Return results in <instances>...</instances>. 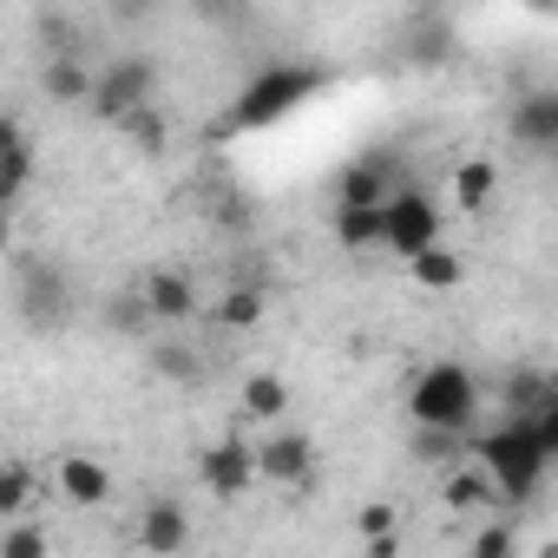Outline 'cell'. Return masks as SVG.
Listing matches in <instances>:
<instances>
[{"label":"cell","instance_id":"6da1fadb","mask_svg":"<svg viewBox=\"0 0 558 558\" xmlns=\"http://www.w3.org/2000/svg\"><path fill=\"white\" fill-rule=\"evenodd\" d=\"M466 453L493 473V493H499L493 512H506V506H532V499L545 493V480H551V447L538 440V427H532L525 414H506L499 427L466 434Z\"/></svg>","mask_w":558,"mask_h":558},{"label":"cell","instance_id":"7a4b0ae2","mask_svg":"<svg viewBox=\"0 0 558 558\" xmlns=\"http://www.w3.org/2000/svg\"><path fill=\"white\" fill-rule=\"evenodd\" d=\"M480 408H486V388H480V375L466 362H434L408 388V421H421V427H460V434H473Z\"/></svg>","mask_w":558,"mask_h":558},{"label":"cell","instance_id":"3957f363","mask_svg":"<svg viewBox=\"0 0 558 558\" xmlns=\"http://www.w3.org/2000/svg\"><path fill=\"white\" fill-rule=\"evenodd\" d=\"M316 93H323V66H296V60L263 66L256 80H243V93H236V106H230V125H236V132H263V125H276V119L303 112Z\"/></svg>","mask_w":558,"mask_h":558},{"label":"cell","instance_id":"277c9868","mask_svg":"<svg viewBox=\"0 0 558 558\" xmlns=\"http://www.w3.org/2000/svg\"><path fill=\"white\" fill-rule=\"evenodd\" d=\"M14 310H21V323H27L34 336L66 329V323H73V310H80L73 276H66L53 256H21V269H14Z\"/></svg>","mask_w":558,"mask_h":558},{"label":"cell","instance_id":"5b68a950","mask_svg":"<svg viewBox=\"0 0 558 558\" xmlns=\"http://www.w3.org/2000/svg\"><path fill=\"white\" fill-rule=\"evenodd\" d=\"M440 223H447V217H440V204H434L414 178H401V184L381 197V250H388V256H401V263H408L414 250L440 243Z\"/></svg>","mask_w":558,"mask_h":558},{"label":"cell","instance_id":"8992f818","mask_svg":"<svg viewBox=\"0 0 558 558\" xmlns=\"http://www.w3.org/2000/svg\"><path fill=\"white\" fill-rule=\"evenodd\" d=\"M158 99V66L145 60V53H119V60H106V66H93V112L106 119V125H119L132 106H151Z\"/></svg>","mask_w":558,"mask_h":558},{"label":"cell","instance_id":"52a82bcc","mask_svg":"<svg viewBox=\"0 0 558 558\" xmlns=\"http://www.w3.org/2000/svg\"><path fill=\"white\" fill-rule=\"evenodd\" d=\"M197 480H204L210 499H243V493L256 486V447H250L243 434L210 440V447L197 453Z\"/></svg>","mask_w":558,"mask_h":558},{"label":"cell","instance_id":"ba28073f","mask_svg":"<svg viewBox=\"0 0 558 558\" xmlns=\"http://www.w3.org/2000/svg\"><path fill=\"white\" fill-rule=\"evenodd\" d=\"M506 132H512V145H519L525 158H551V151H558V93H551V86H532V93L512 106Z\"/></svg>","mask_w":558,"mask_h":558},{"label":"cell","instance_id":"9c48e42d","mask_svg":"<svg viewBox=\"0 0 558 558\" xmlns=\"http://www.w3.org/2000/svg\"><path fill=\"white\" fill-rule=\"evenodd\" d=\"M310 473H316V440H310V434L276 427V434L256 447V480H269V486H303Z\"/></svg>","mask_w":558,"mask_h":558},{"label":"cell","instance_id":"30bf717a","mask_svg":"<svg viewBox=\"0 0 558 558\" xmlns=\"http://www.w3.org/2000/svg\"><path fill=\"white\" fill-rule=\"evenodd\" d=\"M395 184H401L395 151H368V158H355V165L336 171V204H381Z\"/></svg>","mask_w":558,"mask_h":558},{"label":"cell","instance_id":"8fae6325","mask_svg":"<svg viewBox=\"0 0 558 558\" xmlns=\"http://www.w3.org/2000/svg\"><path fill=\"white\" fill-rule=\"evenodd\" d=\"M138 296H145V310H151V323H191L197 316V283L184 269H151L145 283H138Z\"/></svg>","mask_w":558,"mask_h":558},{"label":"cell","instance_id":"7c38bea8","mask_svg":"<svg viewBox=\"0 0 558 558\" xmlns=\"http://www.w3.org/2000/svg\"><path fill=\"white\" fill-rule=\"evenodd\" d=\"M440 499L453 506V512H493L499 506V493H493V473L466 453V460H453V466H440Z\"/></svg>","mask_w":558,"mask_h":558},{"label":"cell","instance_id":"4fadbf2b","mask_svg":"<svg viewBox=\"0 0 558 558\" xmlns=\"http://www.w3.org/2000/svg\"><path fill=\"white\" fill-rule=\"evenodd\" d=\"M138 545L145 551H184L191 545V506L184 499H151L138 512Z\"/></svg>","mask_w":558,"mask_h":558},{"label":"cell","instance_id":"5bb4252c","mask_svg":"<svg viewBox=\"0 0 558 558\" xmlns=\"http://www.w3.org/2000/svg\"><path fill=\"white\" fill-rule=\"evenodd\" d=\"M408 276H414V290L447 296V290H460V283H466V256H460L453 243H427V250H414V256H408Z\"/></svg>","mask_w":558,"mask_h":558},{"label":"cell","instance_id":"9a60e30c","mask_svg":"<svg viewBox=\"0 0 558 558\" xmlns=\"http://www.w3.org/2000/svg\"><path fill=\"white\" fill-rule=\"evenodd\" d=\"M40 93H47L53 106H86V99H93V60H86V53H47Z\"/></svg>","mask_w":558,"mask_h":558},{"label":"cell","instance_id":"2e32d148","mask_svg":"<svg viewBox=\"0 0 558 558\" xmlns=\"http://www.w3.org/2000/svg\"><path fill=\"white\" fill-rule=\"evenodd\" d=\"M453 47H460V40H453V21H447V14H427V21H414V27L401 34V60H408V66H447Z\"/></svg>","mask_w":558,"mask_h":558},{"label":"cell","instance_id":"e0dca14e","mask_svg":"<svg viewBox=\"0 0 558 558\" xmlns=\"http://www.w3.org/2000/svg\"><path fill=\"white\" fill-rule=\"evenodd\" d=\"M60 493H66V506H106L112 499V473L93 453H60Z\"/></svg>","mask_w":558,"mask_h":558},{"label":"cell","instance_id":"ac0fdd59","mask_svg":"<svg viewBox=\"0 0 558 558\" xmlns=\"http://www.w3.org/2000/svg\"><path fill=\"white\" fill-rule=\"evenodd\" d=\"M0 184H8L14 197L34 184V138L14 112H0Z\"/></svg>","mask_w":558,"mask_h":558},{"label":"cell","instance_id":"d6986e66","mask_svg":"<svg viewBox=\"0 0 558 558\" xmlns=\"http://www.w3.org/2000/svg\"><path fill=\"white\" fill-rule=\"evenodd\" d=\"M290 381L283 375H269V368H256V375H243V414L250 421H283L290 414Z\"/></svg>","mask_w":558,"mask_h":558},{"label":"cell","instance_id":"ffe728a7","mask_svg":"<svg viewBox=\"0 0 558 558\" xmlns=\"http://www.w3.org/2000/svg\"><path fill=\"white\" fill-rule=\"evenodd\" d=\"M493 197H499V165H493V158H466V165L453 171V204L480 217Z\"/></svg>","mask_w":558,"mask_h":558},{"label":"cell","instance_id":"44dd1931","mask_svg":"<svg viewBox=\"0 0 558 558\" xmlns=\"http://www.w3.org/2000/svg\"><path fill=\"white\" fill-rule=\"evenodd\" d=\"M336 243L342 250H381V204H336Z\"/></svg>","mask_w":558,"mask_h":558},{"label":"cell","instance_id":"7402d4cb","mask_svg":"<svg viewBox=\"0 0 558 558\" xmlns=\"http://www.w3.org/2000/svg\"><path fill=\"white\" fill-rule=\"evenodd\" d=\"M545 401H558V381L545 368H512L506 375V414H538Z\"/></svg>","mask_w":558,"mask_h":558},{"label":"cell","instance_id":"603a6c76","mask_svg":"<svg viewBox=\"0 0 558 558\" xmlns=\"http://www.w3.org/2000/svg\"><path fill=\"white\" fill-rule=\"evenodd\" d=\"M408 453H414L421 466H453V460H466V434H460V427H421V421H414Z\"/></svg>","mask_w":558,"mask_h":558},{"label":"cell","instance_id":"cb8c5ba5","mask_svg":"<svg viewBox=\"0 0 558 558\" xmlns=\"http://www.w3.org/2000/svg\"><path fill=\"white\" fill-rule=\"evenodd\" d=\"M34 499H40V480H34V466H27V460H0V519H21V512H34Z\"/></svg>","mask_w":558,"mask_h":558},{"label":"cell","instance_id":"d4e9b609","mask_svg":"<svg viewBox=\"0 0 558 558\" xmlns=\"http://www.w3.org/2000/svg\"><path fill=\"white\" fill-rule=\"evenodd\" d=\"M99 316H106V329H112V336H125V342H138V336L151 329V310H145V296H138V290H112V296L99 303Z\"/></svg>","mask_w":558,"mask_h":558},{"label":"cell","instance_id":"484cf974","mask_svg":"<svg viewBox=\"0 0 558 558\" xmlns=\"http://www.w3.org/2000/svg\"><path fill=\"white\" fill-rule=\"evenodd\" d=\"M151 368H158L171 388H197V381H204V362H197L184 342H151Z\"/></svg>","mask_w":558,"mask_h":558},{"label":"cell","instance_id":"4316f807","mask_svg":"<svg viewBox=\"0 0 558 558\" xmlns=\"http://www.w3.org/2000/svg\"><path fill=\"white\" fill-rule=\"evenodd\" d=\"M119 132H125L138 151H165V112H158V99H151V106H132V112L119 119Z\"/></svg>","mask_w":558,"mask_h":558},{"label":"cell","instance_id":"83f0119b","mask_svg":"<svg viewBox=\"0 0 558 558\" xmlns=\"http://www.w3.org/2000/svg\"><path fill=\"white\" fill-rule=\"evenodd\" d=\"M0 558H47V525H34L27 512L0 532Z\"/></svg>","mask_w":558,"mask_h":558},{"label":"cell","instance_id":"f1b7e54d","mask_svg":"<svg viewBox=\"0 0 558 558\" xmlns=\"http://www.w3.org/2000/svg\"><path fill=\"white\" fill-rule=\"evenodd\" d=\"M34 40H40L47 53H86V34L73 27V14H40V27H34Z\"/></svg>","mask_w":558,"mask_h":558},{"label":"cell","instance_id":"f546056e","mask_svg":"<svg viewBox=\"0 0 558 558\" xmlns=\"http://www.w3.org/2000/svg\"><path fill=\"white\" fill-rule=\"evenodd\" d=\"M256 316H263V290H256V283H236V290L217 303V323H223V329H250Z\"/></svg>","mask_w":558,"mask_h":558},{"label":"cell","instance_id":"4dcf8cb0","mask_svg":"<svg viewBox=\"0 0 558 558\" xmlns=\"http://www.w3.org/2000/svg\"><path fill=\"white\" fill-rule=\"evenodd\" d=\"M512 551H519V532H512L506 519H493V525L473 538V558H512Z\"/></svg>","mask_w":558,"mask_h":558},{"label":"cell","instance_id":"1f68e13d","mask_svg":"<svg viewBox=\"0 0 558 558\" xmlns=\"http://www.w3.org/2000/svg\"><path fill=\"white\" fill-rule=\"evenodd\" d=\"M395 525H401V512H395V506H381V499L355 512V532H362V538H375V532H395Z\"/></svg>","mask_w":558,"mask_h":558},{"label":"cell","instance_id":"d6a6232c","mask_svg":"<svg viewBox=\"0 0 558 558\" xmlns=\"http://www.w3.org/2000/svg\"><path fill=\"white\" fill-rule=\"evenodd\" d=\"M362 551H368V558H401V525H395V532H375V538H362Z\"/></svg>","mask_w":558,"mask_h":558},{"label":"cell","instance_id":"836d02e7","mask_svg":"<svg viewBox=\"0 0 558 558\" xmlns=\"http://www.w3.org/2000/svg\"><path fill=\"white\" fill-rule=\"evenodd\" d=\"M191 8H197V14H204V21H230V14H236V8H243V0H191Z\"/></svg>","mask_w":558,"mask_h":558},{"label":"cell","instance_id":"e575fe53","mask_svg":"<svg viewBox=\"0 0 558 558\" xmlns=\"http://www.w3.org/2000/svg\"><path fill=\"white\" fill-rule=\"evenodd\" d=\"M151 8H158V0H112V14H119V21H145Z\"/></svg>","mask_w":558,"mask_h":558},{"label":"cell","instance_id":"d590c367","mask_svg":"<svg viewBox=\"0 0 558 558\" xmlns=\"http://www.w3.org/2000/svg\"><path fill=\"white\" fill-rule=\"evenodd\" d=\"M525 14H532V21H551V14H558V0H525Z\"/></svg>","mask_w":558,"mask_h":558},{"label":"cell","instance_id":"8d00e7d4","mask_svg":"<svg viewBox=\"0 0 558 558\" xmlns=\"http://www.w3.org/2000/svg\"><path fill=\"white\" fill-rule=\"evenodd\" d=\"M14 243V223H8V210H0V250H8Z\"/></svg>","mask_w":558,"mask_h":558},{"label":"cell","instance_id":"74e56055","mask_svg":"<svg viewBox=\"0 0 558 558\" xmlns=\"http://www.w3.org/2000/svg\"><path fill=\"white\" fill-rule=\"evenodd\" d=\"M0 210H14V191H8V184H0Z\"/></svg>","mask_w":558,"mask_h":558}]
</instances>
